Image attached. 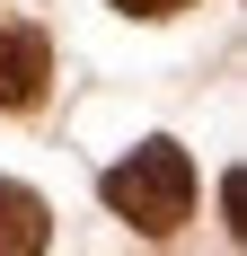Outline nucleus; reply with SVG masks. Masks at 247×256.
<instances>
[{
	"label": "nucleus",
	"instance_id": "obj_1",
	"mask_svg": "<svg viewBox=\"0 0 247 256\" xmlns=\"http://www.w3.org/2000/svg\"><path fill=\"white\" fill-rule=\"evenodd\" d=\"M98 194H106V212L132 221L142 238H168V230H186V212H194V159L176 150V142H142L132 159L106 168Z\"/></svg>",
	"mask_w": 247,
	"mask_h": 256
},
{
	"label": "nucleus",
	"instance_id": "obj_2",
	"mask_svg": "<svg viewBox=\"0 0 247 256\" xmlns=\"http://www.w3.org/2000/svg\"><path fill=\"white\" fill-rule=\"evenodd\" d=\"M44 80H53V44L36 36V26L0 18V106H36Z\"/></svg>",
	"mask_w": 247,
	"mask_h": 256
},
{
	"label": "nucleus",
	"instance_id": "obj_3",
	"mask_svg": "<svg viewBox=\"0 0 247 256\" xmlns=\"http://www.w3.org/2000/svg\"><path fill=\"white\" fill-rule=\"evenodd\" d=\"M44 238H53L44 194H26V186L0 177V256H44Z\"/></svg>",
	"mask_w": 247,
	"mask_h": 256
},
{
	"label": "nucleus",
	"instance_id": "obj_4",
	"mask_svg": "<svg viewBox=\"0 0 247 256\" xmlns=\"http://www.w3.org/2000/svg\"><path fill=\"white\" fill-rule=\"evenodd\" d=\"M115 9H132V18H168V9H186V0H115Z\"/></svg>",
	"mask_w": 247,
	"mask_h": 256
}]
</instances>
